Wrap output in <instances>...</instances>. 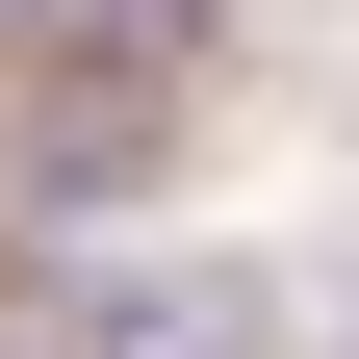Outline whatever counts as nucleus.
Returning <instances> with one entry per match:
<instances>
[{"label": "nucleus", "mask_w": 359, "mask_h": 359, "mask_svg": "<svg viewBox=\"0 0 359 359\" xmlns=\"http://www.w3.org/2000/svg\"><path fill=\"white\" fill-rule=\"evenodd\" d=\"M180 359H231V334H180Z\"/></svg>", "instance_id": "obj_1"}]
</instances>
